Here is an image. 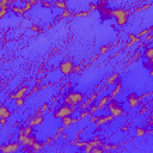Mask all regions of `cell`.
Wrapping results in <instances>:
<instances>
[{
  "label": "cell",
  "instance_id": "cell-25",
  "mask_svg": "<svg viewBox=\"0 0 153 153\" xmlns=\"http://www.w3.org/2000/svg\"><path fill=\"white\" fill-rule=\"evenodd\" d=\"M41 4H42V6H44L45 8H51V2H50V1H47V0H41Z\"/></svg>",
  "mask_w": 153,
  "mask_h": 153
},
{
  "label": "cell",
  "instance_id": "cell-29",
  "mask_svg": "<svg viewBox=\"0 0 153 153\" xmlns=\"http://www.w3.org/2000/svg\"><path fill=\"white\" fill-rule=\"evenodd\" d=\"M118 148H120V145H117V143L115 145V143H114V145H111V149H110V151H117Z\"/></svg>",
  "mask_w": 153,
  "mask_h": 153
},
{
  "label": "cell",
  "instance_id": "cell-22",
  "mask_svg": "<svg viewBox=\"0 0 153 153\" xmlns=\"http://www.w3.org/2000/svg\"><path fill=\"white\" fill-rule=\"evenodd\" d=\"M141 39H143V44H147V43H151L152 42V33H148L146 36H143Z\"/></svg>",
  "mask_w": 153,
  "mask_h": 153
},
{
  "label": "cell",
  "instance_id": "cell-13",
  "mask_svg": "<svg viewBox=\"0 0 153 153\" xmlns=\"http://www.w3.org/2000/svg\"><path fill=\"white\" fill-rule=\"evenodd\" d=\"M61 122H62V126L67 129L68 127H71V126H73L74 123H73V117L69 115V116H66V117H63V118H61Z\"/></svg>",
  "mask_w": 153,
  "mask_h": 153
},
{
  "label": "cell",
  "instance_id": "cell-11",
  "mask_svg": "<svg viewBox=\"0 0 153 153\" xmlns=\"http://www.w3.org/2000/svg\"><path fill=\"white\" fill-rule=\"evenodd\" d=\"M140 41H141V39H140L136 35H129V36H128V43H127L126 48H130V47H133L134 44L139 43Z\"/></svg>",
  "mask_w": 153,
  "mask_h": 153
},
{
  "label": "cell",
  "instance_id": "cell-27",
  "mask_svg": "<svg viewBox=\"0 0 153 153\" xmlns=\"http://www.w3.org/2000/svg\"><path fill=\"white\" fill-rule=\"evenodd\" d=\"M85 67L84 66H81V65H79V66H75V67H73V71L72 72H74V73H78V72H80V71H82Z\"/></svg>",
  "mask_w": 153,
  "mask_h": 153
},
{
  "label": "cell",
  "instance_id": "cell-32",
  "mask_svg": "<svg viewBox=\"0 0 153 153\" xmlns=\"http://www.w3.org/2000/svg\"><path fill=\"white\" fill-rule=\"evenodd\" d=\"M31 30L32 31H39V26L38 25H32L31 26Z\"/></svg>",
  "mask_w": 153,
  "mask_h": 153
},
{
  "label": "cell",
  "instance_id": "cell-16",
  "mask_svg": "<svg viewBox=\"0 0 153 153\" xmlns=\"http://www.w3.org/2000/svg\"><path fill=\"white\" fill-rule=\"evenodd\" d=\"M42 148H43V145L39 143V142H37V141H35V142L29 147V149L32 151V152H38V151H41Z\"/></svg>",
  "mask_w": 153,
  "mask_h": 153
},
{
  "label": "cell",
  "instance_id": "cell-24",
  "mask_svg": "<svg viewBox=\"0 0 153 153\" xmlns=\"http://www.w3.org/2000/svg\"><path fill=\"white\" fill-rule=\"evenodd\" d=\"M14 104L17 108L19 106H23L24 105V98H18V99H14Z\"/></svg>",
  "mask_w": 153,
  "mask_h": 153
},
{
  "label": "cell",
  "instance_id": "cell-8",
  "mask_svg": "<svg viewBox=\"0 0 153 153\" xmlns=\"http://www.w3.org/2000/svg\"><path fill=\"white\" fill-rule=\"evenodd\" d=\"M27 91H29V87L27 86H23L22 88H19L16 93H13V94H10V99H18V98H24L25 96H26V93H27Z\"/></svg>",
  "mask_w": 153,
  "mask_h": 153
},
{
  "label": "cell",
  "instance_id": "cell-7",
  "mask_svg": "<svg viewBox=\"0 0 153 153\" xmlns=\"http://www.w3.org/2000/svg\"><path fill=\"white\" fill-rule=\"evenodd\" d=\"M43 121H44V117H43V115H35V116H32L29 121H27V126H30V127H38V126H41L42 123H43Z\"/></svg>",
  "mask_w": 153,
  "mask_h": 153
},
{
  "label": "cell",
  "instance_id": "cell-18",
  "mask_svg": "<svg viewBox=\"0 0 153 153\" xmlns=\"http://www.w3.org/2000/svg\"><path fill=\"white\" fill-rule=\"evenodd\" d=\"M152 54H153V48L149 45V47L147 48V50L143 53V55H145V56L148 59V62H149V65L152 63Z\"/></svg>",
  "mask_w": 153,
  "mask_h": 153
},
{
  "label": "cell",
  "instance_id": "cell-28",
  "mask_svg": "<svg viewBox=\"0 0 153 153\" xmlns=\"http://www.w3.org/2000/svg\"><path fill=\"white\" fill-rule=\"evenodd\" d=\"M121 130L124 131V133H128V130H129V126H128V124H127V126H122Z\"/></svg>",
  "mask_w": 153,
  "mask_h": 153
},
{
  "label": "cell",
  "instance_id": "cell-31",
  "mask_svg": "<svg viewBox=\"0 0 153 153\" xmlns=\"http://www.w3.org/2000/svg\"><path fill=\"white\" fill-rule=\"evenodd\" d=\"M25 1H27V2H30L32 6H36L37 4H38V0H25Z\"/></svg>",
  "mask_w": 153,
  "mask_h": 153
},
{
  "label": "cell",
  "instance_id": "cell-5",
  "mask_svg": "<svg viewBox=\"0 0 153 153\" xmlns=\"http://www.w3.org/2000/svg\"><path fill=\"white\" fill-rule=\"evenodd\" d=\"M19 149H20V145L18 142H10V143H6L5 146L0 147V152H4V153H13Z\"/></svg>",
  "mask_w": 153,
  "mask_h": 153
},
{
  "label": "cell",
  "instance_id": "cell-3",
  "mask_svg": "<svg viewBox=\"0 0 153 153\" xmlns=\"http://www.w3.org/2000/svg\"><path fill=\"white\" fill-rule=\"evenodd\" d=\"M106 108H108V110H109V114L112 115L114 117H121V116H123V114H124V110H123L116 102L110 100V102L108 103Z\"/></svg>",
  "mask_w": 153,
  "mask_h": 153
},
{
  "label": "cell",
  "instance_id": "cell-19",
  "mask_svg": "<svg viewBox=\"0 0 153 153\" xmlns=\"http://www.w3.org/2000/svg\"><path fill=\"white\" fill-rule=\"evenodd\" d=\"M60 17L62 18V19H66V18H71L72 17V12L69 11V10H67V8H65L62 12H61V14H60Z\"/></svg>",
  "mask_w": 153,
  "mask_h": 153
},
{
  "label": "cell",
  "instance_id": "cell-12",
  "mask_svg": "<svg viewBox=\"0 0 153 153\" xmlns=\"http://www.w3.org/2000/svg\"><path fill=\"white\" fill-rule=\"evenodd\" d=\"M117 81H118V74H112V75H110V76L105 80L104 86H114Z\"/></svg>",
  "mask_w": 153,
  "mask_h": 153
},
{
  "label": "cell",
  "instance_id": "cell-21",
  "mask_svg": "<svg viewBox=\"0 0 153 153\" xmlns=\"http://www.w3.org/2000/svg\"><path fill=\"white\" fill-rule=\"evenodd\" d=\"M148 33H151V29H145V30L140 31V32H139V33H137L136 36H137V37H139V38L141 39V38H142L143 36H146V35H148Z\"/></svg>",
  "mask_w": 153,
  "mask_h": 153
},
{
  "label": "cell",
  "instance_id": "cell-4",
  "mask_svg": "<svg viewBox=\"0 0 153 153\" xmlns=\"http://www.w3.org/2000/svg\"><path fill=\"white\" fill-rule=\"evenodd\" d=\"M75 109H73V108H71V106H68L67 104H65V105H61L55 112H54V117L55 118H63V117H66V116H69V115H72L73 114V111H74Z\"/></svg>",
  "mask_w": 153,
  "mask_h": 153
},
{
  "label": "cell",
  "instance_id": "cell-1",
  "mask_svg": "<svg viewBox=\"0 0 153 153\" xmlns=\"http://www.w3.org/2000/svg\"><path fill=\"white\" fill-rule=\"evenodd\" d=\"M82 100H84V94L80 92H69L66 94V97L63 99L65 104H67L68 106H71L73 109H76Z\"/></svg>",
  "mask_w": 153,
  "mask_h": 153
},
{
  "label": "cell",
  "instance_id": "cell-23",
  "mask_svg": "<svg viewBox=\"0 0 153 153\" xmlns=\"http://www.w3.org/2000/svg\"><path fill=\"white\" fill-rule=\"evenodd\" d=\"M109 50H110V47H109V45H103V47L99 49V55H104V54H106Z\"/></svg>",
  "mask_w": 153,
  "mask_h": 153
},
{
  "label": "cell",
  "instance_id": "cell-20",
  "mask_svg": "<svg viewBox=\"0 0 153 153\" xmlns=\"http://www.w3.org/2000/svg\"><path fill=\"white\" fill-rule=\"evenodd\" d=\"M90 12L91 11H79V12H75L74 13V17H87L88 14H90Z\"/></svg>",
  "mask_w": 153,
  "mask_h": 153
},
{
  "label": "cell",
  "instance_id": "cell-14",
  "mask_svg": "<svg viewBox=\"0 0 153 153\" xmlns=\"http://www.w3.org/2000/svg\"><path fill=\"white\" fill-rule=\"evenodd\" d=\"M134 133H135V136L143 137L146 135V128H143V127H136L135 130H134Z\"/></svg>",
  "mask_w": 153,
  "mask_h": 153
},
{
  "label": "cell",
  "instance_id": "cell-9",
  "mask_svg": "<svg viewBox=\"0 0 153 153\" xmlns=\"http://www.w3.org/2000/svg\"><path fill=\"white\" fill-rule=\"evenodd\" d=\"M128 105H129L130 109L140 106V99H139V97L135 96V94H130L128 97Z\"/></svg>",
  "mask_w": 153,
  "mask_h": 153
},
{
  "label": "cell",
  "instance_id": "cell-10",
  "mask_svg": "<svg viewBox=\"0 0 153 153\" xmlns=\"http://www.w3.org/2000/svg\"><path fill=\"white\" fill-rule=\"evenodd\" d=\"M114 86H115V87L112 88V91H111V93H110V97H111L112 99H114V98H116V97L120 94V92L122 91V84H121V82H118V81H117Z\"/></svg>",
  "mask_w": 153,
  "mask_h": 153
},
{
  "label": "cell",
  "instance_id": "cell-26",
  "mask_svg": "<svg viewBox=\"0 0 153 153\" xmlns=\"http://www.w3.org/2000/svg\"><path fill=\"white\" fill-rule=\"evenodd\" d=\"M8 13V8H0V19H2Z\"/></svg>",
  "mask_w": 153,
  "mask_h": 153
},
{
  "label": "cell",
  "instance_id": "cell-17",
  "mask_svg": "<svg viewBox=\"0 0 153 153\" xmlns=\"http://www.w3.org/2000/svg\"><path fill=\"white\" fill-rule=\"evenodd\" d=\"M53 5H54L56 8H61V10H65V8H67L66 1H63V0H54Z\"/></svg>",
  "mask_w": 153,
  "mask_h": 153
},
{
  "label": "cell",
  "instance_id": "cell-2",
  "mask_svg": "<svg viewBox=\"0 0 153 153\" xmlns=\"http://www.w3.org/2000/svg\"><path fill=\"white\" fill-rule=\"evenodd\" d=\"M110 16L116 20V24L120 26H124L128 22V11L123 10V8H116V10H111Z\"/></svg>",
  "mask_w": 153,
  "mask_h": 153
},
{
  "label": "cell",
  "instance_id": "cell-15",
  "mask_svg": "<svg viewBox=\"0 0 153 153\" xmlns=\"http://www.w3.org/2000/svg\"><path fill=\"white\" fill-rule=\"evenodd\" d=\"M11 116V111L6 108V106H0V118L1 117H5V118H8Z\"/></svg>",
  "mask_w": 153,
  "mask_h": 153
},
{
  "label": "cell",
  "instance_id": "cell-6",
  "mask_svg": "<svg viewBox=\"0 0 153 153\" xmlns=\"http://www.w3.org/2000/svg\"><path fill=\"white\" fill-rule=\"evenodd\" d=\"M73 63L71 62V61H65V62H62L61 65H60V67H59V71L63 74V75H68L69 73H72V71H73Z\"/></svg>",
  "mask_w": 153,
  "mask_h": 153
},
{
  "label": "cell",
  "instance_id": "cell-30",
  "mask_svg": "<svg viewBox=\"0 0 153 153\" xmlns=\"http://www.w3.org/2000/svg\"><path fill=\"white\" fill-rule=\"evenodd\" d=\"M6 122H7V118H5V117H1L0 118V126H5Z\"/></svg>",
  "mask_w": 153,
  "mask_h": 153
}]
</instances>
